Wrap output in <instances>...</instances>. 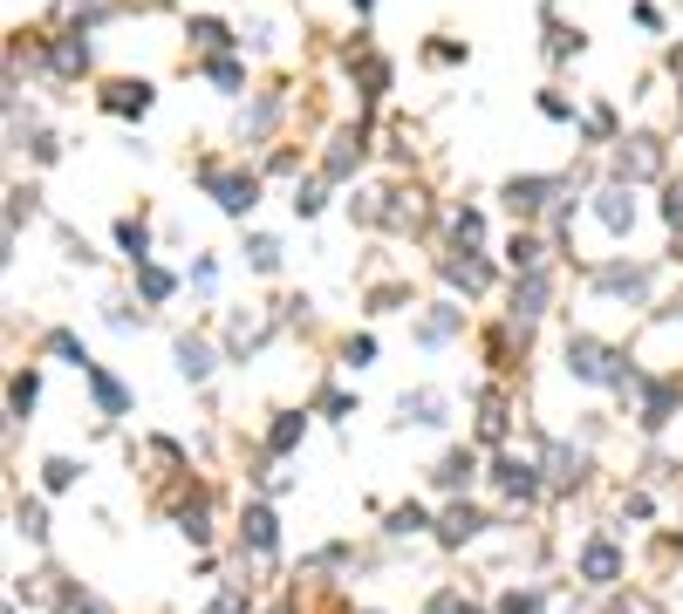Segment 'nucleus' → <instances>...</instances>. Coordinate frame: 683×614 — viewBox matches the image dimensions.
<instances>
[{
	"label": "nucleus",
	"instance_id": "nucleus-1",
	"mask_svg": "<svg viewBox=\"0 0 683 614\" xmlns=\"http://www.w3.org/2000/svg\"><path fill=\"white\" fill-rule=\"evenodd\" d=\"M568 368H575L581 383H635L629 368H622V355H615V348H601V342H588V335H575V342H568Z\"/></svg>",
	"mask_w": 683,
	"mask_h": 614
},
{
	"label": "nucleus",
	"instance_id": "nucleus-2",
	"mask_svg": "<svg viewBox=\"0 0 683 614\" xmlns=\"http://www.w3.org/2000/svg\"><path fill=\"white\" fill-rule=\"evenodd\" d=\"M198 185H206V191L226 205V212H253V198H260V178H253V171H219L213 157L198 164Z\"/></svg>",
	"mask_w": 683,
	"mask_h": 614
},
{
	"label": "nucleus",
	"instance_id": "nucleus-3",
	"mask_svg": "<svg viewBox=\"0 0 683 614\" xmlns=\"http://www.w3.org/2000/svg\"><path fill=\"white\" fill-rule=\"evenodd\" d=\"M493 485L506 491V499H540V478H534L527 458H499V465H493Z\"/></svg>",
	"mask_w": 683,
	"mask_h": 614
},
{
	"label": "nucleus",
	"instance_id": "nucleus-4",
	"mask_svg": "<svg viewBox=\"0 0 683 614\" xmlns=\"http://www.w3.org/2000/svg\"><path fill=\"white\" fill-rule=\"evenodd\" d=\"M553 191H560V178H513V185H506V205H513L519 219H534Z\"/></svg>",
	"mask_w": 683,
	"mask_h": 614
},
{
	"label": "nucleus",
	"instance_id": "nucleus-5",
	"mask_svg": "<svg viewBox=\"0 0 683 614\" xmlns=\"http://www.w3.org/2000/svg\"><path fill=\"white\" fill-rule=\"evenodd\" d=\"M103 110L110 116H144L151 110V82H103Z\"/></svg>",
	"mask_w": 683,
	"mask_h": 614
},
{
	"label": "nucleus",
	"instance_id": "nucleus-6",
	"mask_svg": "<svg viewBox=\"0 0 683 614\" xmlns=\"http://www.w3.org/2000/svg\"><path fill=\"white\" fill-rule=\"evenodd\" d=\"M547 287H553V280H547L540 267H534L527 280H519V287H513V327H527V321H534V314L547 308Z\"/></svg>",
	"mask_w": 683,
	"mask_h": 614
},
{
	"label": "nucleus",
	"instance_id": "nucleus-7",
	"mask_svg": "<svg viewBox=\"0 0 683 614\" xmlns=\"http://www.w3.org/2000/svg\"><path fill=\"white\" fill-rule=\"evenodd\" d=\"M83 376H90V389H96V409H103V417H124V409H131V389L116 383V376H110L103 362H90Z\"/></svg>",
	"mask_w": 683,
	"mask_h": 614
},
{
	"label": "nucleus",
	"instance_id": "nucleus-8",
	"mask_svg": "<svg viewBox=\"0 0 683 614\" xmlns=\"http://www.w3.org/2000/svg\"><path fill=\"white\" fill-rule=\"evenodd\" d=\"M615 573H622V553H615L609 540H588V547H581V581H594V587H609Z\"/></svg>",
	"mask_w": 683,
	"mask_h": 614
},
{
	"label": "nucleus",
	"instance_id": "nucleus-9",
	"mask_svg": "<svg viewBox=\"0 0 683 614\" xmlns=\"http://www.w3.org/2000/svg\"><path fill=\"white\" fill-rule=\"evenodd\" d=\"M656 164H663V144H656V137H629V144H622V178H650Z\"/></svg>",
	"mask_w": 683,
	"mask_h": 614
},
{
	"label": "nucleus",
	"instance_id": "nucleus-10",
	"mask_svg": "<svg viewBox=\"0 0 683 614\" xmlns=\"http://www.w3.org/2000/svg\"><path fill=\"white\" fill-rule=\"evenodd\" d=\"M172 355H178V376H192V383H206V376H213V348L198 342V335H178V348H172Z\"/></svg>",
	"mask_w": 683,
	"mask_h": 614
},
{
	"label": "nucleus",
	"instance_id": "nucleus-11",
	"mask_svg": "<svg viewBox=\"0 0 683 614\" xmlns=\"http://www.w3.org/2000/svg\"><path fill=\"white\" fill-rule=\"evenodd\" d=\"M404 424H452L445 417V396H437V389H411L404 396Z\"/></svg>",
	"mask_w": 683,
	"mask_h": 614
},
{
	"label": "nucleus",
	"instance_id": "nucleus-12",
	"mask_svg": "<svg viewBox=\"0 0 683 614\" xmlns=\"http://www.w3.org/2000/svg\"><path fill=\"white\" fill-rule=\"evenodd\" d=\"M478 525H486V519H478L472 506H452L445 519H437V540H445V547H465V540H472V532H478Z\"/></svg>",
	"mask_w": 683,
	"mask_h": 614
},
{
	"label": "nucleus",
	"instance_id": "nucleus-13",
	"mask_svg": "<svg viewBox=\"0 0 683 614\" xmlns=\"http://www.w3.org/2000/svg\"><path fill=\"white\" fill-rule=\"evenodd\" d=\"M260 342H267V321H247V314H239V321H232V335H226V348H232V362H247V355H253Z\"/></svg>",
	"mask_w": 683,
	"mask_h": 614
},
{
	"label": "nucleus",
	"instance_id": "nucleus-14",
	"mask_svg": "<svg viewBox=\"0 0 683 614\" xmlns=\"http://www.w3.org/2000/svg\"><path fill=\"white\" fill-rule=\"evenodd\" d=\"M594 212H601V226H609V232H629V226H635V205H629V191H601V205H594Z\"/></svg>",
	"mask_w": 683,
	"mask_h": 614
},
{
	"label": "nucleus",
	"instance_id": "nucleus-15",
	"mask_svg": "<svg viewBox=\"0 0 683 614\" xmlns=\"http://www.w3.org/2000/svg\"><path fill=\"white\" fill-rule=\"evenodd\" d=\"M445 280H452V287H465V294H486V280H493V273H486V260H445Z\"/></svg>",
	"mask_w": 683,
	"mask_h": 614
},
{
	"label": "nucleus",
	"instance_id": "nucleus-16",
	"mask_svg": "<svg viewBox=\"0 0 683 614\" xmlns=\"http://www.w3.org/2000/svg\"><path fill=\"white\" fill-rule=\"evenodd\" d=\"M42 348H49L55 362H69V368H90V348H83V342H75V335H69V327H49V342H42Z\"/></svg>",
	"mask_w": 683,
	"mask_h": 614
},
{
	"label": "nucleus",
	"instance_id": "nucleus-17",
	"mask_svg": "<svg viewBox=\"0 0 683 614\" xmlns=\"http://www.w3.org/2000/svg\"><path fill=\"white\" fill-rule=\"evenodd\" d=\"M458 321H465L458 308H437V314H431V321L417 327V342H424V348H437V342H452V335H458Z\"/></svg>",
	"mask_w": 683,
	"mask_h": 614
},
{
	"label": "nucleus",
	"instance_id": "nucleus-18",
	"mask_svg": "<svg viewBox=\"0 0 683 614\" xmlns=\"http://www.w3.org/2000/svg\"><path fill=\"white\" fill-rule=\"evenodd\" d=\"M273 540H280L273 512H267V506H247V547H253V553H273Z\"/></svg>",
	"mask_w": 683,
	"mask_h": 614
},
{
	"label": "nucleus",
	"instance_id": "nucleus-19",
	"mask_svg": "<svg viewBox=\"0 0 683 614\" xmlns=\"http://www.w3.org/2000/svg\"><path fill=\"white\" fill-rule=\"evenodd\" d=\"M301 430H308V417H301V409H288V417L267 430V450H273V458H280V450H294V444H301Z\"/></svg>",
	"mask_w": 683,
	"mask_h": 614
},
{
	"label": "nucleus",
	"instance_id": "nucleus-20",
	"mask_svg": "<svg viewBox=\"0 0 683 614\" xmlns=\"http://www.w3.org/2000/svg\"><path fill=\"white\" fill-rule=\"evenodd\" d=\"M472 471H478V458H472V450H452V458H445V465H437L431 478H437V485H445V491H458V485H465Z\"/></svg>",
	"mask_w": 683,
	"mask_h": 614
},
{
	"label": "nucleus",
	"instance_id": "nucleus-21",
	"mask_svg": "<svg viewBox=\"0 0 683 614\" xmlns=\"http://www.w3.org/2000/svg\"><path fill=\"white\" fill-rule=\"evenodd\" d=\"M424 614H486V607H478V601H465L458 587H437V594L424 601Z\"/></svg>",
	"mask_w": 683,
	"mask_h": 614
},
{
	"label": "nucleus",
	"instance_id": "nucleus-22",
	"mask_svg": "<svg viewBox=\"0 0 683 614\" xmlns=\"http://www.w3.org/2000/svg\"><path fill=\"white\" fill-rule=\"evenodd\" d=\"M8 403H14V417H28V409H34V403H42V383H34V376H28V368H21V376L8 383Z\"/></svg>",
	"mask_w": 683,
	"mask_h": 614
},
{
	"label": "nucleus",
	"instance_id": "nucleus-23",
	"mask_svg": "<svg viewBox=\"0 0 683 614\" xmlns=\"http://www.w3.org/2000/svg\"><path fill=\"white\" fill-rule=\"evenodd\" d=\"M178 532H185L192 547H206V532H213V525H206V499H192V506L178 512Z\"/></svg>",
	"mask_w": 683,
	"mask_h": 614
},
{
	"label": "nucleus",
	"instance_id": "nucleus-24",
	"mask_svg": "<svg viewBox=\"0 0 683 614\" xmlns=\"http://www.w3.org/2000/svg\"><path fill=\"white\" fill-rule=\"evenodd\" d=\"M192 41H198V49H206V55H219V49H226V21L198 14V21H192Z\"/></svg>",
	"mask_w": 683,
	"mask_h": 614
},
{
	"label": "nucleus",
	"instance_id": "nucleus-25",
	"mask_svg": "<svg viewBox=\"0 0 683 614\" xmlns=\"http://www.w3.org/2000/svg\"><path fill=\"white\" fill-rule=\"evenodd\" d=\"M14 525L28 532V540H49V512L34 506V499H21V506H14Z\"/></svg>",
	"mask_w": 683,
	"mask_h": 614
},
{
	"label": "nucleus",
	"instance_id": "nucleus-26",
	"mask_svg": "<svg viewBox=\"0 0 683 614\" xmlns=\"http://www.w3.org/2000/svg\"><path fill=\"white\" fill-rule=\"evenodd\" d=\"M247 260H253L260 273H273V267H280V239H267V232H253V239H247Z\"/></svg>",
	"mask_w": 683,
	"mask_h": 614
},
{
	"label": "nucleus",
	"instance_id": "nucleus-27",
	"mask_svg": "<svg viewBox=\"0 0 683 614\" xmlns=\"http://www.w3.org/2000/svg\"><path fill=\"white\" fill-rule=\"evenodd\" d=\"M137 287H144V301H165V294H172L178 280H172L165 267H144V273H137Z\"/></svg>",
	"mask_w": 683,
	"mask_h": 614
},
{
	"label": "nucleus",
	"instance_id": "nucleus-28",
	"mask_svg": "<svg viewBox=\"0 0 683 614\" xmlns=\"http://www.w3.org/2000/svg\"><path fill=\"white\" fill-rule=\"evenodd\" d=\"M431 519H424V506H396L390 512V532H396V540H404V532H424Z\"/></svg>",
	"mask_w": 683,
	"mask_h": 614
},
{
	"label": "nucleus",
	"instance_id": "nucleus-29",
	"mask_svg": "<svg viewBox=\"0 0 683 614\" xmlns=\"http://www.w3.org/2000/svg\"><path fill=\"white\" fill-rule=\"evenodd\" d=\"M116 239H124V253H131V260H144V253H151V232H144L137 219H124V226H116Z\"/></svg>",
	"mask_w": 683,
	"mask_h": 614
},
{
	"label": "nucleus",
	"instance_id": "nucleus-30",
	"mask_svg": "<svg viewBox=\"0 0 683 614\" xmlns=\"http://www.w3.org/2000/svg\"><path fill=\"white\" fill-rule=\"evenodd\" d=\"M452 232H458V239L472 246V239H486V219H478L472 205H458V212H452Z\"/></svg>",
	"mask_w": 683,
	"mask_h": 614
},
{
	"label": "nucleus",
	"instance_id": "nucleus-31",
	"mask_svg": "<svg viewBox=\"0 0 683 614\" xmlns=\"http://www.w3.org/2000/svg\"><path fill=\"white\" fill-rule=\"evenodd\" d=\"M506 260H513V267H527V273H534V267H540V239H527V232H519V239L506 246Z\"/></svg>",
	"mask_w": 683,
	"mask_h": 614
},
{
	"label": "nucleus",
	"instance_id": "nucleus-32",
	"mask_svg": "<svg viewBox=\"0 0 683 614\" xmlns=\"http://www.w3.org/2000/svg\"><path fill=\"white\" fill-rule=\"evenodd\" d=\"M206 75L219 82V90H226V96L239 90V62H226V55H213V62H206Z\"/></svg>",
	"mask_w": 683,
	"mask_h": 614
},
{
	"label": "nucleus",
	"instance_id": "nucleus-33",
	"mask_svg": "<svg viewBox=\"0 0 683 614\" xmlns=\"http://www.w3.org/2000/svg\"><path fill=\"white\" fill-rule=\"evenodd\" d=\"M42 478H49V491H69V485H75V465H69V458H49Z\"/></svg>",
	"mask_w": 683,
	"mask_h": 614
},
{
	"label": "nucleus",
	"instance_id": "nucleus-34",
	"mask_svg": "<svg viewBox=\"0 0 683 614\" xmlns=\"http://www.w3.org/2000/svg\"><path fill=\"white\" fill-rule=\"evenodd\" d=\"M62 614H103V601H96V594H75V587H62Z\"/></svg>",
	"mask_w": 683,
	"mask_h": 614
},
{
	"label": "nucleus",
	"instance_id": "nucleus-35",
	"mask_svg": "<svg viewBox=\"0 0 683 614\" xmlns=\"http://www.w3.org/2000/svg\"><path fill=\"white\" fill-rule=\"evenodd\" d=\"M342 355H349V368H370V362H376V342H370V335H355Z\"/></svg>",
	"mask_w": 683,
	"mask_h": 614
},
{
	"label": "nucleus",
	"instance_id": "nucleus-36",
	"mask_svg": "<svg viewBox=\"0 0 683 614\" xmlns=\"http://www.w3.org/2000/svg\"><path fill=\"white\" fill-rule=\"evenodd\" d=\"M294 212H301V219L321 212V185H301V191H294Z\"/></svg>",
	"mask_w": 683,
	"mask_h": 614
},
{
	"label": "nucleus",
	"instance_id": "nucleus-37",
	"mask_svg": "<svg viewBox=\"0 0 683 614\" xmlns=\"http://www.w3.org/2000/svg\"><path fill=\"white\" fill-rule=\"evenodd\" d=\"M540 110H547V116H560V123H568V116H575V103H568V96H560V90H547V96H540Z\"/></svg>",
	"mask_w": 683,
	"mask_h": 614
},
{
	"label": "nucleus",
	"instance_id": "nucleus-38",
	"mask_svg": "<svg viewBox=\"0 0 683 614\" xmlns=\"http://www.w3.org/2000/svg\"><path fill=\"white\" fill-rule=\"evenodd\" d=\"M506 614H540V594H506Z\"/></svg>",
	"mask_w": 683,
	"mask_h": 614
},
{
	"label": "nucleus",
	"instance_id": "nucleus-39",
	"mask_svg": "<svg viewBox=\"0 0 683 614\" xmlns=\"http://www.w3.org/2000/svg\"><path fill=\"white\" fill-rule=\"evenodd\" d=\"M663 219H670V226H683V185H670V205H663Z\"/></svg>",
	"mask_w": 683,
	"mask_h": 614
},
{
	"label": "nucleus",
	"instance_id": "nucleus-40",
	"mask_svg": "<svg viewBox=\"0 0 683 614\" xmlns=\"http://www.w3.org/2000/svg\"><path fill=\"white\" fill-rule=\"evenodd\" d=\"M206 614H247V601H239V594H219V601H213Z\"/></svg>",
	"mask_w": 683,
	"mask_h": 614
},
{
	"label": "nucleus",
	"instance_id": "nucleus-41",
	"mask_svg": "<svg viewBox=\"0 0 683 614\" xmlns=\"http://www.w3.org/2000/svg\"><path fill=\"white\" fill-rule=\"evenodd\" d=\"M273 614H294V607H273Z\"/></svg>",
	"mask_w": 683,
	"mask_h": 614
},
{
	"label": "nucleus",
	"instance_id": "nucleus-42",
	"mask_svg": "<svg viewBox=\"0 0 683 614\" xmlns=\"http://www.w3.org/2000/svg\"><path fill=\"white\" fill-rule=\"evenodd\" d=\"M355 8H370V0H355Z\"/></svg>",
	"mask_w": 683,
	"mask_h": 614
}]
</instances>
